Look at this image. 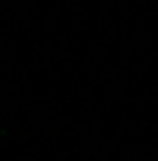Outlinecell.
<instances>
[]
</instances>
